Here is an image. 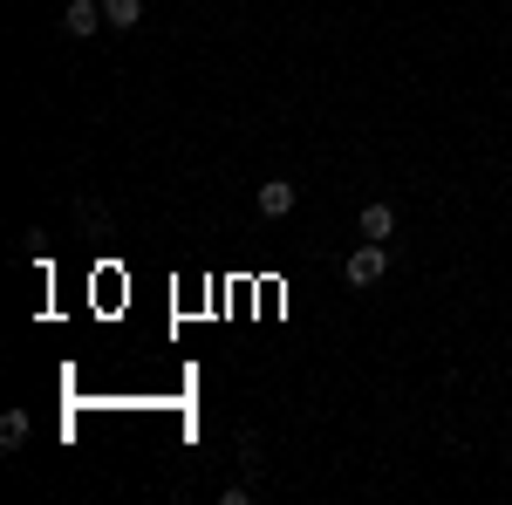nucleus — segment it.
I'll return each instance as SVG.
<instances>
[{
	"label": "nucleus",
	"instance_id": "4",
	"mask_svg": "<svg viewBox=\"0 0 512 505\" xmlns=\"http://www.w3.org/2000/svg\"><path fill=\"white\" fill-rule=\"evenodd\" d=\"M396 233V212L376 198V205H362V239H390Z\"/></svg>",
	"mask_w": 512,
	"mask_h": 505
},
{
	"label": "nucleus",
	"instance_id": "1",
	"mask_svg": "<svg viewBox=\"0 0 512 505\" xmlns=\"http://www.w3.org/2000/svg\"><path fill=\"white\" fill-rule=\"evenodd\" d=\"M383 273H390V253H383V239H362L349 260H342V280H349L355 294H369V287H376Z\"/></svg>",
	"mask_w": 512,
	"mask_h": 505
},
{
	"label": "nucleus",
	"instance_id": "5",
	"mask_svg": "<svg viewBox=\"0 0 512 505\" xmlns=\"http://www.w3.org/2000/svg\"><path fill=\"white\" fill-rule=\"evenodd\" d=\"M103 21L110 28H137L144 21V0H103Z\"/></svg>",
	"mask_w": 512,
	"mask_h": 505
},
{
	"label": "nucleus",
	"instance_id": "2",
	"mask_svg": "<svg viewBox=\"0 0 512 505\" xmlns=\"http://www.w3.org/2000/svg\"><path fill=\"white\" fill-rule=\"evenodd\" d=\"M62 28H69L76 41H89L96 28H110V21H103V7H96V0H69V7H62Z\"/></svg>",
	"mask_w": 512,
	"mask_h": 505
},
{
	"label": "nucleus",
	"instance_id": "3",
	"mask_svg": "<svg viewBox=\"0 0 512 505\" xmlns=\"http://www.w3.org/2000/svg\"><path fill=\"white\" fill-rule=\"evenodd\" d=\"M287 212H294V185L287 178H267L260 185V219H287Z\"/></svg>",
	"mask_w": 512,
	"mask_h": 505
},
{
	"label": "nucleus",
	"instance_id": "6",
	"mask_svg": "<svg viewBox=\"0 0 512 505\" xmlns=\"http://www.w3.org/2000/svg\"><path fill=\"white\" fill-rule=\"evenodd\" d=\"M0 444H7V451L28 444V410H7V417H0Z\"/></svg>",
	"mask_w": 512,
	"mask_h": 505
}]
</instances>
